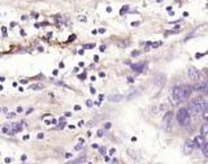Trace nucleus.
Listing matches in <instances>:
<instances>
[{
    "label": "nucleus",
    "mask_w": 208,
    "mask_h": 164,
    "mask_svg": "<svg viewBox=\"0 0 208 164\" xmlns=\"http://www.w3.org/2000/svg\"><path fill=\"white\" fill-rule=\"evenodd\" d=\"M94 47V44H86V46H83V50L85 48H93Z\"/></svg>",
    "instance_id": "nucleus-25"
},
{
    "label": "nucleus",
    "mask_w": 208,
    "mask_h": 164,
    "mask_svg": "<svg viewBox=\"0 0 208 164\" xmlns=\"http://www.w3.org/2000/svg\"><path fill=\"white\" fill-rule=\"evenodd\" d=\"M83 161H85V156L83 158L76 159V160H72V161H69V163H66V164H78V163H83Z\"/></svg>",
    "instance_id": "nucleus-15"
},
{
    "label": "nucleus",
    "mask_w": 208,
    "mask_h": 164,
    "mask_svg": "<svg viewBox=\"0 0 208 164\" xmlns=\"http://www.w3.org/2000/svg\"><path fill=\"white\" fill-rule=\"evenodd\" d=\"M65 158H72V154L70 153H66V154H65Z\"/></svg>",
    "instance_id": "nucleus-31"
},
{
    "label": "nucleus",
    "mask_w": 208,
    "mask_h": 164,
    "mask_svg": "<svg viewBox=\"0 0 208 164\" xmlns=\"http://www.w3.org/2000/svg\"><path fill=\"white\" fill-rule=\"evenodd\" d=\"M203 117H204L205 120H207V117H208V113H207V110H204L203 111Z\"/></svg>",
    "instance_id": "nucleus-21"
},
{
    "label": "nucleus",
    "mask_w": 208,
    "mask_h": 164,
    "mask_svg": "<svg viewBox=\"0 0 208 164\" xmlns=\"http://www.w3.org/2000/svg\"><path fill=\"white\" fill-rule=\"evenodd\" d=\"M31 112H33V108H30V110H28V112H26V113H28V115H29V113H31Z\"/></svg>",
    "instance_id": "nucleus-41"
},
{
    "label": "nucleus",
    "mask_w": 208,
    "mask_h": 164,
    "mask_svg": "<svg viewBox=\"0 0 208 164\" xmlns=\"http://www.w3.org/2000/svg\"><path fill=\"white\" fill-rule=\"evenodd\" d=\"M194 150V143L193 141H187L185 145V153L186 154H191V151Z\"/></svg>",
    "instance_id": "nucleus-9"
},
{
    "label": "nucleus",
    "mask_w": 208,
    "mask_h": 164,
    "mask_svg": "<svg viewBox=\"0 0 208 164\" xmlns=\"http://www.w3.org/2000/svg\"><path fill=\"white\" fill-rule=\"evenodd\" d=\"M204 110H207V100L203 96H198L195 99H193L191 102L189 103L187 111L191 113H200Z\"/></svg>",
    "instance_id": "nucleus-2"
},
{
    "label": "nucleus",
    "mask_w": 208,
    "mask_h": 164,
    "mask_svg": "<svg viewBox=\"0 0 208 164\" xmlns=\"http://www.w3.org/2000/svg\"><path fill=\"white\" fill-rule=\"evenodd\" d=\"M22 111H23V110H22V107H18V108H17V112H20V113H21Z\"/></svg>",
    "instance_id": "nucleus-35"
},
{
    "label": "nucleus",
    "mask_w": 208,
    "mask_h": 164,
    "mask_svg": "<svg viewBox=\"0 0 208 164\" xmlns=\"http://www.w3.org/2000/svg\"><path fill=\"white\" fill-rule=\"evenodd\" d=\"M165 81H166V78H165V76H164L163 73H156L155 74V77H154V83L156 86H164V83H165Z\"/></svg>",
    "instance_id": "nucleus-4"
},
{
    "label": "nucleus",
    "mask_w": 208,
    "mask_h": 164,
    "mask_svg": "<svg viewBox=\"0 0 208 164\" xmlns=\"http://www.w3.org/2000/svg\"><path fill=\"white\" fill-rule=\"evenodd\" d=\"M98 33H105V29H104V28H100V29L98 30Z\"/></svg>",
    "instance_id": "nucleus-29"
},
{
    "label": "nucleus",
    "mask_w": 208,
    "mask_h": 164,
    "mask_svg": "<svg viewBox=\"0 0 208 164\" xmlns=\"http://www.w3.org/2000/svg\"><path fill=\"white\" fill-rule=\"evenodd\" d=\"M127 8H129V7H127V5H125V7H122V9H121V14L124 13V12H125V11H127Z\"/></svg>",
    "instance_id": "nucleus-24"
},
{
    "label": "nucleus",
    "mask_w": 208,
    "mask_h": 164,
    "mask_svg": "<svg viewBox=\"0 0 208 164\" xmlns=\"http://www.w3.org/2000/svg\"><path fill=\"white\" fill-rule=\"evenodd\" d=\"M139 54H141L139 51H133V52H132V56H138Z\"/></svg>",
    "instance_id": "nucleus-22"
},
{
    "label": "nucleus",
    "mask_w": 208,
    "mask_h": 164,
    "mask_svg": "<svg viewBox=\"0 0 208 164\" xmlns=\"http://www.w3.org/2000/svg\"><path fill=\"white\" fill-rule=\"evenodd\" d=\"M104 50H105V46H100V51L104 52Z\"/></svg>",
    "instance_id": "nucleus-36"
},
{
    "label": "nucleus",
    "mask_w": 208,
    "mask_h": 164,
    "mask_svg": "<svg viewBox=\"0 0 208 164\" xmlns=\"http://www.w3.org/2000/svg\"><path fill=\"white\" fill-rule=\"evenodd\" d=\"M127 81L132 83V82H134V78H133V77H127Z\"/></svg>",
    "instance_id": "nucleus-30"
},
{
    "label": "nucleus",
    "mask_w": 208,
    "mask_h": 164,
    "mask_svg": "<svg viewBox=\"0 0 208 164\" xmlns=\"http://www.w3.org/2000/svg\"><path fill=\"white\" fill-rule=\"evenodd\" d=\"M207 81H197V83L194 85V90L197 91H202V93H207Z\"/></svg>",
    "instance_id": "nucleus-6"
},
{
    "label": "nucleus",
    "mask_w": 208,
    "mask_h": 164,
    "mask_svg": "<svg viewBox=\"0 0 208 164\" xmlns=\"http://www.w3.org/2000/svg\"><path fill=\"white\" fill-rule=\"evenodd\" d=\"M111 128V122H107V124H105V129H109Z\"/></svg>",
    "instance_id": "nucleus-32"
},
{
    "label": "nucleus",
    "mask_w": 208,
    "mask_h": 164,
    "mask_svg": "<svg viewBox=\"0 0 208 164\" xmlns=\"http://www.w3.org/2000/svg\"><path fill=\"white\" fill-rule=\"evenodd\" d=\"M200 147H202L203 155H204V156H208V143H207V142L204 141V142H203V145H202Z\"/></svg>",
    "instance_id": "nucleus-12"
},
{
    "label": "nucleus",
    "mask_w": 208,
    "mask_h": 164,
    "mask_svg": "<svg viewBox=\"0 0 208 164\" xmlns=\"http://www.w3.org/2000/svg\"><path fill=\"white\" fill-rule=\"evenodd\" d=\"M74 110H76V111H79V110H81V107H79V106H76V107H74Z\"/></svg>",
    "instance_id": "nucleus-39"
},
{
    "label": "nucleus",
    "mask_w": 208,
    "mask_h": 164,
    "mask_svg": "<svg viewBox=\"0 0 208 164\" xmlns=\"http://www.w3.org/2000/svg\"><path fill=\"white\" fill-rule=\"evenodd\" d=\"M78 78H79V79H85V78H86V73H83V74H79V76H78Z\"/></svg>",
    "instance_id": "nucleus-23"
},
{
    "label": "nucleus",
    "mask_w": 208,
    "mask_h": 164,
    "mask_svg": "<svg viewBox=\"0 0 208 164\" xmlns=\"http://www.w3.org/2000/svg\"><path fill=\"white\" fill-rule=\"evenodd\" d=\"M200 133H202V134H200L202 137H205V136H207V134H208V124H204V125H203V126H202V130H200Z\"/></svg>",
    "instance_id": "nucleus-13"
},
{
    "label": "nucleus",
    "mask_w": 208,
    "mask_h": 164,
    "mask_svg": "<svg viewBox=\"0 0 208 164\" xmlns=\"http://www.w3.org/2000/svg\"><path fill=\"white\" fill-rule=\"evenodd\" d=\"M115 153H116L115 149H111V150H109V155H115Z\"/></svg>",
    "instance_id": "nucleus-27"
},
{
    "label": "nucleus",
    "mask_w": 208,
    "mask_h": 164,
    "mask_svg": "<svg viewBox=\"0 0 208 164\" xmlns=\"http://www.w3.org/2000/svg\"><path fill=\"white\" fill-rule=\"evenodd\" d=\"M191 90H193L191 86H189V85H181V86L174 87L173 89V94H172L173 100L176 103H181L183 100H186L189 96L191 95Z\"/></svg>",
    "instance_id": "nucleus-1"
},
{
    "label": "nucleus",
    "mask_w": 208,
    "mask_h": 164,
    "mask_svg": "<svg viewBox=\"0 0 208 164\" xmlns=\"http://www.w3.org/2000/svg\"><path fill=\"white\" fill-rule=\"evenodd\" d=\"M3 133L4 134H9V128L8 126H4L3 128Z\"/></svg>",
    "instance_id": "nucleus-19"
},
{
    "label": "nucleus",
    "mask_w": 208,
    "mask_h": 164,
    "mask_svg": "<svg viewBox=\"0 0 208 164\" xmlns=\"http://www.w3.org/2000/svg\"><path fill=\"white\" fill-rule=\"evenodd\" d=\"M79 20H81V21H86V17H85V16H81V17H79Z\"/></svg>",
    "instance_id": "nucleus-37"
},
{
    "label": "nucleus",
    "mask_w": 208,
    "mask_h": 164,
    "mask_svg": "<svg viewBox=\"0 0 208 164\" xmlns=\"http://www.w3.org/2000/svg\"><path fill=\"white\" fill-rule=\"evenodd\" d=\"M43 137H44V136H43V133H39V134H38V138H43Z\"/></svg>",
    "instance_id": "nucleus-40"
},
{
    "label": "nucleus",
    "mask_w": 208,
    "mask_h": 164,
    "mask_svg": "<svg viewBox=\"0 0 208 164\" xmlns=\"http://www.w3.org/2000/svg\"><path fill=\"white\" fill-rule=\"evenodd\" d=\"M65 125H66V120H65V117H61V119L59 120V126L62 128V126H65Z\"/></svg>",
    "instance_id": "nucleus-17"
},
{
    "label": "nucleus",
    "mask_w": 208,
    "mask_h": 164,
    "mask_svg": "<svg viewBox=\"0 0 208 164\" xmlns=\"http://www.w3.org/2000/svg\"><path fill=\"white\" fill-rule=\"evenodd\" d=\"M187 74L189 77H190V79H193V81H198L199 79V71H198L197 68H194V67H190V68L187 69Z\"/></svg>",
    "instance_id": "nucleus-5"
},
{
    "label": "nucleus",
    "mask_w": 208,
    "mask_h": 164,
    "mask_svg": "<svg viewBox=\"0 0 208 164\" xmlns=\"http://www.w3.org/2000/svg\"><path fill=\"white\" fill-rule=\"evenodd\" d=\"M127 153H129V155L132 156L133 159H137V158H138V156H137V154H135L133 150H130V149H129V150H127Z\"/></svg>",
    "instance_id": "nucleus-18"
},
{
    "label": "nucleus",
    "mask_w": 208,
    "mask_h": 164,
    "mask_svg": "<svg viewBox=\"0 0 208 164\" xmlns=\"http://www.w3.org/2000/svg\"><path fill=\"white\" fill-rule=\"evenodd\" d=\"M170 117H172V112H168V115H165V117H164V121L166 124H170Z\"/></svg>",
    "instance_id": "nucleus-16"
},
{
    "label": "nucleus",
    "mask_w": 208,
    "mask_h": 164,
    "mask_svg": "<svg viewBox=\"0 0 208 164\" xmlns=\"http://www.w3.org/2000/svg\"><path fill=\"white\" fill-rule=\"evenodd\" d=\"M176 119H177L178 124L181 126H185L190 122V112L187 111V108H180L177 111V115H176Z\"/></svg>",
    "instance_id": "nucleus-3"
},
{
    "label": "nucleus",
    "mask_w": 208,
    "mask_h": 164,
    "mask_svg": "<svg viewBox=\"0 0 208 164\" xmlns=\"http://www.w3.org/2000/svg\"><path fill=\"white\" fill-rule=\"evenodd\" d=\"M29 87H30V90H42L44 86H43L42 83H33V85H30Z\"/></svg>",
    "instance_id": "nucleus-11"
},
{
    "label": "nucleus",
    "mask_w": 208,
    "mask_h": 164,
    "mask_svg": "<svg viewBox=\"0 0 208 164\" xmlns=\"http://www.w3.org/2000/svg\"><path fill=\"white\" fill-rule=\"evenodd\" d=\"M100 153H101V155H105V153H107V150H105L104 147H100Z\"/></svg>",
    "instance_id": "nucleus-20"
},
{
    "label": "nucleus",
    "mask_w": 208,
    "mask_h": 164,
    "mask_svg": "<svg viewBox=\"0 0 208 164\" xmlns=\"http://www.w3.org/2000/svg\"><path fill=\"white\" fill-rule=\"evenodd\" d=\"M11 158H5V163H11Z\"/></svg>",
    "instance_id": "nucleus-38"
},
{
    "label": "nucleus",
    "mask_w": 208,
    "mask_h": 164,
    "mask_svg": "<svg viewBox=\"0 0 208 164\" xmlns=\"http://www.w3.org/2000/svg\"><path fill=\"white\" fill-rule=\"evenodd\" d=\"M7 116L9 117V119H12V117H14V113L12 112V113H7Z\"/></svg>",
    "instance_id": "nucleus-28"
},
{
    "label": "nucleus",
    "mask_w": 208,
    "mask_h": 164,
    "mask_svg": "<svg viewBox=\"0 0 208 164\" xmlns=\"http://www.w3.org/2000/svg\"><path fill=\"white\" fill-rule=\"evenodd\" d=\"M203 137L202 136H197L194 138V141H193V143H194V147H200L203 145Z\"/></svg>",
    "instance_id": "nucleus-10"
},
{
    "label": "nucleus",
    "mask_w": 208,
    "mask_h": 164,
    "mask_svg": "<svg viewBox=\"0 0 208 164\" xmlns=\"http://www.w3.org/2000/svg\"><path fill=\"white\" fill-rule=\"evenodd\" d=\"M144 67H146L144 63H138V64H133L132 65V69L134 72H142L144 69Z\"/></svg>",
    "instance_id": "nucleus-7"
},
{
    "label": "nucleus",
    "mask_w": 208,
    "mask_h": 164,
    "mask_svg": "<svg viewBox=\"0 0 208 164\" xmlns=\"http://www.w3.org/2000/svg\"><path fill=\"white\" fill-rule=\"evenodd\" d=\"M86 104H87L89 107H91V106H93V100H90V99H89L87 102H86Z\"/></svg>",
    "instance_id": "nucleus-26"
},
{
    "label": "nucleus",
    "mask_w": 208,
    "mask_h": 164,
    "mask_svg": "<svg viewBox=\"0 0 208 164\" xmlns=\"http://www.w3.org/2000/svg\"><path fill=\"white\" fill-rule=\"evenodd\" d=\"M98 136H99V137L103 136V130H99V132H98Z\"/></svg>",
    "instance_id": "nucleus-34"
},
{
    "label": "nucleus",
    "mask_w": 208,
    "mask_h": 164,
    "mask_svg": "<svg viewBox=\"0 0 208 164\" xmlns=\"http://www.w3.org/2000/svg\"><path fill=\"white\" fill-rule=\"evenodd\" d=\"M95 91H96V90H95L94 87H91V89H90V93H91V94H95Z\"/></svg>",
    "instance_id": "nucleus-33"
},
{
    "label": "nucleus",
    "mask_w": 208,
    "mask_h": 164,
    "mask_svg": "<svg viewBox=\"0 0 208 164\" xmlns=\"http://www.w3.org/2000/svg\"><path fill=\"white\" fill-rule=\"evenodd\" d=\"M139 90H141V87H139V89H137V90H133V93L130 94L129 96H127V100H132L133 98H134V96H137L138 94H139Z\"/></svg>",
    "instance_id": "nucleus-14"
},
{
    "label": "nucleus",
    "mask_w": 208,
    "mask_h": 164,
    "mask_svg": "<svg viewBox=\"0 0 208 164\" xmlns=\"http://www.w3.org/2000/svg\"><path fill=\"white\" fill-rule=\"evenodd\" d=\"M109 102H115V103H118V102H121V100L124 99V96L122 95H120V94H115V95H111L109 98Z\"/></svg>",
    "instance_id": "nucleus-8"
}]
</instances>
